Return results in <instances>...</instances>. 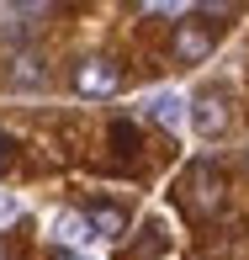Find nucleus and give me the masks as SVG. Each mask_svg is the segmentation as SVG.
Instances as JSON below:
<instances>
[{"label": "nucleus", "mask_w": 249, "mask_h": 260, "mask_svg": "<svg viewBox=\"0 0 249 260\" xmlns=\"http://www.w3.org/2000/svg\"><path fill=\"white\" fill-rule=\"evenodd\" d=\"M218 202H223V181H218V170H212L207 159L191 165V170H186V207H191V212H212Z\"/></svg>", "instance_id": "obj_1"}, {"label": "nucleus", "mask_w": 249, "mask_h": 260, "mask_svg": "<svg viewBox=\"0 0 249 260\" xmlns=\"http://www.w3.org/2000/svg\"><path fill=\"white\" fill-rule=\"evenodd\" d=\"M75 90H85V96H112L117 90V64L112 58H85V64L75 69Z\"/></svg>", "instance_id": "obj_2"}, {"label": "nucleus", "mask_w": 249, "mask_h": 260, "mask_svg": "<svg viewBox=\"0 0 249 260\" xmlns=\"http://www.w3.org/2000/svg\"><path fill=\"white\" fill-rule=\"evenodd\" d=\"M144 117H149V122H159V127H181L186 96H181V90H149V96H144Z\"/></svg>", "instance_id": "obj_3"}, {"label": "nucleus", "mask_w": 249, "mask_h": 260, "mask_svg": "<svg viewBox=\"0 0 249 260\" xmlns=\"http://www.w3.org/2000/svg\"><path fill=\"white\" fill-rule=\"evenodd\" d=\"M191 122H196V133L201 138H218L223 127H228V106H223V96H196V106H191Z\"/></svg>", "instance_id": "obj_4"}, {"label": "nucleus", "mask_w": 249, "mask_h": 260, "mask_svg": "<svg viewBox=\"0 0 249 260\" xmlns=\"http://www.w3.org/2000/svg\"><path fill=\"white\" fill-rule=\"evenodd\" d=\"M85 223H90L96 239H117V234L127 229V218H122L117 207H106V202H90V207H85Z\"/></svg>", "instance_id": "obj_5"}, {"label": "nucleus", "mask_w": 249, "mask_h": 260, "mask_svg": "<svg viewBox=\"0 0 249 260\" xmlns=\"http://www.w3.org/2000/svg\"><path fill=\"white\" fill-rule=\"evenodd\" d=\"M175 53H181V58H207L212 53V38L201 27H181V32H175Z\"/></svg>", "instance_id": "obj_6"}, {"label": "nucleus", "mask_w": 249, "mask_h": 260, "mask_svg": "<svg viewBox=\"0 0 249 260\" xmlns=\"http://www.w3.org/2000/svg\"><path fill=\"white\" fill-rule=\"evenodd\" d=\"M53 234H58L64 244H85V239H96V234H90V223H85V212H58Z\"/></svg>", "instance_id": "obj_7"}, {"label": "nucleus", "mask_w": 249, "mask_h": 260, "mask_svg": "<svg viewBox=\"0 0 249 260\" xmlns=\"http://www.w3.org/2000/svg\"><path fill=\"white\" fill-rule=\"evenodd\" d=\"M11 80H16V85H43V80H48V69H43L32 53H21V58H16V69H11Z\"/></svg>", "instance_id": "obj_8"}, {"label": "nucleus", "mask_w": 249, "mask_h": 260, "mask_svg": "<svg viewBox=\"0 0 249 260\" xmlns=\"http://www.w3.org/2000/svg\"><path fill=\"white\" fill-rule=\"evenodd\" d=\"M16 212H21V207H16V197H6V191H0V223H11Z\"/></svg>", "instance_id": "obj_9"}, {"label": "nucleus", "mask_w": 249, "mask_h": 260, "mask_svg": "<svg viewBox=\"0 0 249 260\" xmlns=\"http://www.w3.org/2000/svg\"><path fill=\"white\" fill-rule=\"evenodd\" d=\"M53 260H85V255H75V250H58V255H53Z\"/></svg>", "instance_id": "obj_10"}, {"label": "nucleus", "mask_w": 249, "mask_h": 260, "mask_svg": "<svg viewBox=\"0 0 249 260\" xmlns=\"http://www.w3.org/2000/svg\"><path fill=\"white\" fill-rule=\"evenodd\" d=\"M0 260H16V255H11V250H0Z\"/></svg>", "instance_id": "obj_11"}, {"label": "nucleus", "mask_w": 249, "mask_h": 260, "mask_svg": "<svg viewBox=\"0 0 249 260\" xmlns=\"http://www.w3.org/2000/svg\"><path fill=\"white\" fill-rule=\"evenodd\" d=\"M0 154H6V138H0Z\"/></svg>", "instance_id": "obj_12"}]
</instances>
